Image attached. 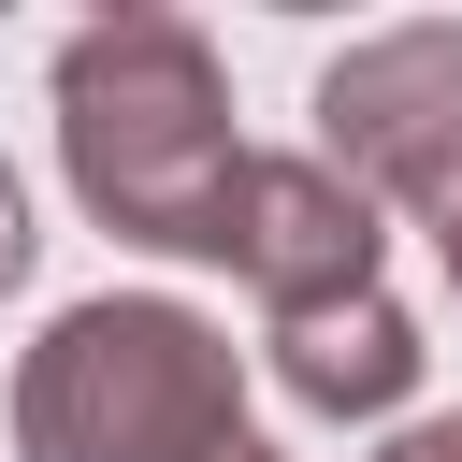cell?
<instances>
[{"label":"cell","mask_w":462,"mask_h":462,"mask_svg":"<svg viewBox=\"0 0 462 462\" xmlns=\"http://www.w3.org/2000/svg\"><path fill=\"white\" fill-rule=\"evenodd\" d=\"M58 159H72L101 231L173 245V260H231L245 144H231L217 43L188 14H101L58 43Z\"/></svg>","instance_id":"6da1fadb"},{"label":"cell","mask_w":462,"mask_h":462,"mask_svg":"<svg viewBox=\"0 0 462 462\" xmlns=\"http://www.w3.org/2000/svg\"><path fill=\"white\" fill-rule=\"evenodd\" d=\"M231 433L245 375L188 303H72L14 375V462H217Z\"/></svg>","instance_id":"7a4b0ae2"},{"label":"cell","mask_w":462,"mask_h":462,"mask_svg":"<svg viewBox=\"0 0 462 462\" xmlns=\"http://www.w3.org/2000/svg\"><path fill=\"white\" fill-rule=\"evenodd\" d=\"M318 159L361 202H448L462 188V29H375L318 72Z\"/></svg>","instance_id":"3957f363"},{"label":"cell","mask_w":462,"mask_h":462,"mask_svg":"<svg viewBox=\"0 0 462 462\" xmlns=\"http://www.w3.org/2000/svg\"><path fill=\"white\" fill-rule=\"evenodd\" d=\"M231 274H245L274 318L361 303V289H375V202H361L332 159H245V202H231Z\"/></svg>","instance_id":"277c9868"},{"label":"cell","mask_w":462,"mask_h":462,"mask_svg":"<svg viewBox=\"0 0 462 462\" xmlns=\"http://www.w3.org/2000/svg\"><path fill=\"white\" fill-rule=\"evenodd\" d=\"M274 375H289V404H318V419H375V404L419 390V332H404L390 289H361V303L274 318Z\"/></svg>","instance_id":"5b68a950"},{"label":"cell","mask_w":462,"mask_h":462,"mask_svg":"<svg viewBox=\"0 0 462 462\" xmlns=\"http://www.w3.org/2000/svg\"><path fill=\"white\" fill-rule=\"evenodd\" d=\"M375 462H462V419H419V433H390Z\"/></svg>","instance_id":"8992f818"},{"label":"cell","mask_w":462,"mask_h":462,"mask_svg":"<svg viewBox=\"0 0 462 462\" xmlns=\"http://www.w3.org/2000/svg\"><path fill=\"white\" fill-rule=\"evenodd\" d=\"M29 274V202H14V173H0V289Z\"/></svg>","instance_id":"52a82bcc"},{"label":"cell","mask_w":462,"mask_h":462,"mask_svg":"<svg viewBox=\"0 0 462 462\" xmlns=\"http://www.w3.org/2000/svg\"><path fill=\"white\" fill-rule=\"evenodd\" d=\"M433 245H448V289H462V188L433 202Z\"/></svg>","instance_id":"ba28073f"},{"label":"cell","mask_w":462,"mask_h":462,"mask_svg":"<svg viewBox=\"0 0 462 462\" xmlns=\"http://www.w3.org/2000/svg\"><path fill=\"white\" fill-rule=\"evenodd\" d=\"M217 462H274V448H245V433H231V448H217Z\"/></svg>","instance_id":"9c48e42d"}]
</instances>
